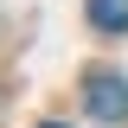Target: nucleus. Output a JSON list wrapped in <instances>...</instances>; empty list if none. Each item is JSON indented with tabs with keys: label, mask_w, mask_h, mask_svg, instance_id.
<instances>
[{
	"label": "nucleus",
	"mask_w": 128,
	"mask_h": 128,
	"mask_svg": "<svg viewBox=\"0 0 128 128\" xmlns=\"http://www.w3.org/2000/svg\"><path fill=\"white\" fill-rule=\"evenodd\" d=\"M45 128H64V122H45Z\"/></svg>",
	"instance_id": "obj_3"
},
{
	"label": "nucleus",
	"mask_w": 128,
	"mask_h": 128,
	"mask_svg": "<svg viewBox=\"0 0 128 128\" xmlns=\"http://www.w3.org/2000/svg\"><path fill=\"white\" fill-rule=\"evenodd\" d=\"M90 26L96 32H128V0H90Z\"/></svg>",
	"instance_id": "obj_2"
},
{
	"label": "nucleus",
	"mask_w": 128,
	"mask_h": 128,
	"mask_svg": "<svg viewBox=\"0 0 128 128\" xmlns=\"http://www.w3.org/2000/svg\"><path fill=\"white\" fill-rule=\"evenodd\" d=\"M83 109H90L96 122H128V77L90 70V77H83Z\"/></svg>",
	"instance_id": "obj_1"
}]
</instances>
